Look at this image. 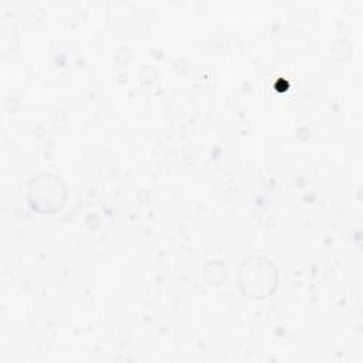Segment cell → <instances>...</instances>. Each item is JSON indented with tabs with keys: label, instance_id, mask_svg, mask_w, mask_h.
I'll list each match as a JSON object with an SVG mask.
<instances>
[{
	"label": "cell",
	"instance_id": "6da1fadb",
	"mask_svg": "<svg viewBox=\"0 0 363 363\" xmlns=\"http://www.w3.org/2000/svg\"><path fill=\"white\" fill-rule=\"evenodd\" d=\"M238 279L247 296L264 298L277 285V271L268 259L252 258L242 264Z\"/></svg>",
	"mask_w": 363,
	"mask_h": 363
},
{
	"label": "cell",
	"instance_id": "7a4b0ae2",
	"mask_svg": "<svg viewBox=\"0 0 363 363\" xmlns=\"http://www.w3.org/2000/svg\"><path fill=\"white\" fill-rule=\"evenodd\" d=\"M64 193V186L58 177L43 174L31 182L28 196L33 208L43 213H51L62 206L65 197Z\"/></svg>",
	"mask_w": 363,
	"mask_h": 363
}]
</instances>
